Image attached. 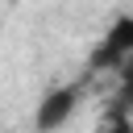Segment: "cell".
Returning <instances> with one entry per match:
<instances>
[{"mask_svg": "<svg viewBox=\"0 0 133 133\" xmlns=\"http://www.w3.org/2000/svg\"><path fill=\"white\" fill-rule=\"evenodd\" d=\"M116 75H121V91H116V104H112V108H125V112H129V108H133V58H129Z\"/></svg>", "mask_w": 133, "mask_h": 133, "instance_id": "3", "label": "cell"}, {"mask_svg": "<svg viewBox=\"0 0 133 133\" xmlns=\"http://www.w3.org/2000/svg\"><path fill=\"white\" fill-rule=\"evenodd\" d=\"M75 108H79V87H54V91H46V100H37L33 129L37 133H54L75 116Z\"/></svg>", "mask_w": 133, "mask_h": 133, "instance_id": "2", "label": "cell"}, {"mask_svg": "<svg viewBox=\"0 0 133 133\" xmlns=\"http://www.w3.org/2000/svg\"><path fill=\"white\" fill-rule=\"evenodd\" d=\"M96 133H108V129H104V125H100V129H96Z\"/></svg>", "mask_w": 133, "mask_h": 133, "instance_id": "4", "label": "cell"}, {"mask_svg": "<svg viewBox=\"0 0 133 133\" xmlns=\"http://www.w3.org/2000/svg\"><path fill=\"white\" fill-rule=\"evenodd\" d=\"M129 58H133V17H116L112 29L104 33V46L91 54V66L96 71H121Z\"/></svg>", "mask_w": 133, "mask_h": 133, "instance_id": "1", "label": "cell"}]
</instances>
